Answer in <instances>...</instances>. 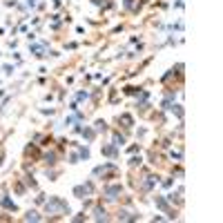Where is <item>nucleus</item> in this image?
Segmentation results:
<instances>
[{
  "label": "nucleus",
  "instance_id": "nucleus-1",
  "mask_svg": "<svg viewBox=\"0 0 223 223\" xmlns=\"http://www.w3.org/2000/svg\"><path fill=\"white\" fill-rule=\"evenodd\" d=\"M118 192H121V185H114V187H110V190H107V194H110L112 199H114V194H118Z\"/></svg>",
  "mask_w": 223,
  "mask_h": 223
}]
</instances>
